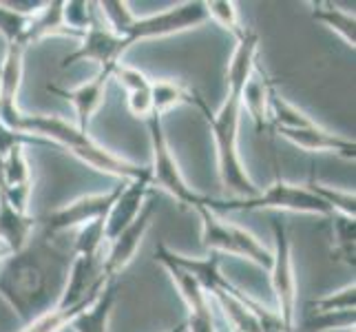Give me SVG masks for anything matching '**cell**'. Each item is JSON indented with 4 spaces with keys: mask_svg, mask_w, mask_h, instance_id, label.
Segmentation results:
<instances>
[{
    "mask_svg": "<svg viewBox=\"0 0 356 332\" xmlns=\"http://www.w3.org/2000/svg\"><path fill=\"white\" fill-rule=\"evenodd\" d=\"M127 49L129 45L124 38L115 35L100 18H95L80 38L78 49L65 56L60 67L67 69L76 63H95L100 69H113L122 63V56L127 54Z\"/></svg>",
    "mask_w": 356,
    "mask_h": 332,
    "instance_id": "10",
    "label": "cell"
},
{
    "mask_svg": "<svg viewBox=\"0 0 356 332\" xmlns=\"http://www.w3.org/2000/svg\"><path fill=\"white\" fill-rule=\"evenodd\" d=\"M151 95H153V113L164 118L166 111L179 104H191L193 89L184 87V84L175 80H153Z\"/></svg>",
    "mask_w": 356,
    "mask_h": 332,
    "instance_id": "27",
    "label": "cell"
},
{
    "mask_svg": "<svg viewBox=\"0 0 356 332\" xmlns=\"http://www.w3.org/2000/svg\"><path fill=\"white\" fill-rule=\"evenodd\" d=\"M153 260L168 270V275H170V279H173L179 297L184 299V303H186L188 315H213V297L202 288V284L197 279H195L193 275H188L184 268L175 266L173 262L164 260V257L153 255Z\"/></svg>",
    "mask_w": 356,
    "mask_h": 332,
    "instance_id": "24",
    "label": "cell"
},
{
    "mask_svg": "<svg viewBox=\"0 0 356 332\" xmlns=\"http://www.w3.org/2000/svg\"><path fill=\"white\" fill-rule=\"evenodd\" d=\"M290 144L299 146L301 151L308 153H334L343 159H354L356 157V144L350 138H343L339 133H332L316 125L312 129H281L275 131Z\"/></svg>",
    "mask_w": 356,
    "mask_h": 332,
    "instance_id": "16",
    "label": "cell"
},
{
    "mask_svg": "<svg viewBox=\"0 0 356 332\" xmlns=\"http://www.w3.org/2000/svg\"><path fill=\"white\" fill-rule=\"evenodd\" d=\"M195 213L200 215L202 221V244L206 251L217 255H232L239 260L252 262L264 270H270L273 264V251L264 246L250 230H245L237 224L222 219V215L211 211L206 206H195Z\"/></svg>",
    "mask_w": 356,
    "mask_h": 332,
    "instance_id": "5",
    "label": "cell"
},
{
    "mask_svg": "<svg viewBox=\"0 0 356 332\" xmlns=\"http://www.w3.org/2000/svg\"><path fill=\"white\" fill-rule=\"evenodd\" d=\"M24 49L20 42H11L5 49V58L0 63V122L5 127L18 131L24 113L18 106V93L24 76Z\"/></svg>",
    "mask_w": 356,
    "mask_h": 332,
    "instance_id": "13",
    "label": "cell"
},
{
    "mask_svg": "<svg viewBox=\"0 0 356 332\" xmlns=\"http://www.w3.org/2000/svg\"><path fill=\"white\" fill-rule=\"evenodd\" d=\"M27 24H29V16H22L11 7H7L5 3H0V35H3L7 45L20 42Z\"/></svg>",
    "mask_w": 356,
    "mask_h": 332,
    "instance_id": "35",
    "label": "cell"
},
{
    "mask_svg": "<svg viewBox=\"0 0 356 332\" xmlns=\"http://www.w3.org/2000/svg\"><path fill=\"white\" fill-rule=\"evenodd\" d=\"M38 219H33L29 213H20L7 200V195L0 187V242H3L9 253L14 255L22 251L33 237V228Z\"/></svg>",
    "mask_w": 356,
    "mask_h": 332,
    "instance_id": "21",
    "label": "cell"
},
{
    "mask_svg": "<svg viewBox=\"0 0 356 332\" xmlns=\"http://www.w3.org/2000/svg\"><path fill=\"white\" fill-rule=\"evenodd\" d=\"M153 255L164 257V260H168V262H173L175 266L184 268L188 275H193L195 279L200 281L202 288L208 294H211V297H213L215 292L224 290L230 284V281L222 275V270H219V255L217 253H211L208 257H188V255H181V253L170 251L164 242H159L155 246V253Z\"/></svg>",
    "mask_w": 356,
    "mask_h": 332,
    "instance_id": "17",
    "label": "cell"
},
{
    "mask_svg": "<svg viewBox=\"0 0 356 332\" xmlns=\"http://www.w3.org/2000/svg\"><path fill=\"white\" fill-rule=\"evenodd\" d=\"M118 294H120V284L118 279H111L89 306H84L80 313L73 315L67 328H71L73 332H108Z\"/></svg>",
    "mask_w": 356,
    "mask_h": 332,
    "instance_id": "19",
    "label": "cell"
},
{
    "mask_svg": "<svg viewBox=\"0 0 356 332\" xmlns=\"http://www.w3.org/2000/svg\"><path fill=\"white\" fill-rule=\"evenodd\" d=\"M151 168L146 166L144 173L133 177V180H122V189L118 193L115 202L108 208V213L104 215V237L106 244L113 237H118L122 230L129 228L138 215L142 213V208L146 200L151 198Z\"/></svg>",
    "mask_w": 356,
    "mask_h": 332,
    "instance_id": "11",
    "label": "cell"
},
{
    "mask_svg": "<svg viewBox=\"0 0 356 332\" xmlns=\"http://www.w3.org/2000/svg\"><path fill=\"white\" fill-rule=\"evenodd\" d=\"M213 299L217 301L219 310L224 313L232 332H261L259 319H257L254 313L257 299H252L250 294H245L237 286L228 284L224 290L215 292Z\"/></svg>",
    "mask_w": 356,
    "mask_h": 332,
    "instance_id": "18",
    "label": "cell"
},
{
    "mask_svg": "<svg viewBox=\"0 0 356 332\" xmlns=\"http://www.w3.org/2000/svg\"><path fill=\"white\" fill-rule=\"evenodd\" d=\"M9 255H11V253H9V248H7V246H5L3 242H0V264H3V262L7 260Z\"/></svg>",
    "mask_w": 356,
    "mask_h": 332,
    "instance_id": "40",
    "label": "cell"
},
{
    "mask_svg": "<svg viewBox=\"0 0 356 332\" xmlns=\"http://www.w3.org/2000/svg\"><path fill=\"white\" fill-rule=\"evenodd\" d=\"M206 5V16L208 20L217 22L219 27L230 31L235 38L245 31L241 27V20H239V9H237V3H232V0H213V3H204Z\"/></svg>",
    "mask_w": 356,
    "mask_h": 332,
    "instance_id": "33",
    "label": "cell"
},
{
    "mask_svg": "<svg viewBox=\"0 0 356 332\" xmlns=\"http://www.w3.org/2000/svg\"><path fill=\"white\" fill-rule=\"evenodd\" d=\"M18 131L27 135H35V138L47 140L54 146H60V149L69 151L73 157H78L80 162L95 168L97 173L113 175L120 182L138 177L146 168V166L131 162L127 157L111 153L108 149H104V146L97 144L89 133L80 131L76 125H71V122L58 116H24L20 120Z\"/></svg>",
    "mask_w": 356,
    "mask_h": 332,
    "instance_id": "2",
    "label": "cell"
},
{
    "mask_svg": "<svg viewBox=\"0 0 356 332\" xmlns=\"http://www.w3.org/2000/svg\"><path fill=\"white\" fill-rule=\"evenodd\" d=\"M113 69H100L91 80L78 84L76 89H60V87H51V84L47 87L49 93H56L58 97H65L67 102L73 104V109H76V118H78L76 127L84 133H89L91 118L104 104L108 80L113 76Z\"/></svg>",
    "mask_w": 356,
    "mask_h": 332,
    "instance_id": "15",
    "label": "cell"
},
{
    "mask_svg": "<svg viewBox=\"0 0 356 332\" xmlns=\"http://www.w3.org/2000/svg\"><path fill=\"white\" fill-rule=\"evenodd\" d=\"M120 189H122V182L106 193L84 195V198H78L65 206L56 208L51 213H47L44 217L38 219L42 226V232L49 237H58V235H65L69 230L93 224L97 219H104L108 208H111V204L115 202Z\"/></svg>",
    "mask_w": 356,
    "mask_h": 332,
    "instance_id": "9",
    "label": "cell"
},
{
    "mask_svg": "<svg viewBox=\"0 0 356 332\" xmlns=\"http://www.w3.org/2000/svg\"><path fill=\"white\" fill-rule=\"evenodd\" d=\"M356 324V313H308V319L294 332H330V330H352Z\"/></svg>",
    "mask_w": 356,
    "mask_h": 332,
    "instance_id": "31",
    "label": "cell"
},
{
    "mask_svg": "<svg viewBox=\"0 0 356 332\" xmlns=\"http://www.w3.org/2000/svg\"><path fill=\"white\" fill-rule=\"evenodd\" d=\"M91 301H84V303H78V306H69V308H60V306H56L54 310H49L42 317L33 319V322H29V324H24L18 332H63L73 319V315L80 313L84 306H89Z\"/></svg>",
    "mask_w": 356,
    "mask_h": 332,
    "instance_id": "30",
    "label": "cell"
},
{
    "mask_svg": "<svg viewBox=\"0 0 356 332\" xmlns=\"http://www.w3.org/2000/svg\"><path fill=\"white\" fill-rule=\"evenodd\" d=\"M111 80H118V82H120V87H124L127 93H131V91H140V89H149L151 84H153V80H151L149 76H146V73H144L142 69L131 67V65H127V63L115 65Z\"/></svg>",
    "mask_w": 356,
    "mask_h": 332,
    "instance_id": "36",
    "label": "cell"
},
{
    "mask_svg": "<svg viewBox=\"0 0 356 332\" xmlns=\"http://www.w3.org/2000/svg\"><path fill=\"white\" fill-rule=\"evenodd\" d=\"M97 14L102 16V22L111 29L115 35L124 38L127 31L131 29V24L135 22V16L131 5L127 0H104V3H95Z\"/></svg>",
    "mask_w": 356,
    "mask_h": 332,
    "instance_id": "29",
    "label": "cell"
},
{
    "mask_svg": "<svg viewBox=\"0 0 356 332\" xmlns=\"http://www.w3.org/2000/svg\"><path fill=\"white\" fill-rule=\"evenodd\" d=\"M356 308V286L354 281L337 292L323 294L308 303V313H348Z\"/></svg>",
    "mask_w": 356,
    "mask_h": 332,
    "instance_id": "32",
    "label": "cell"
},
{
    "mask_svg": "<svg viewBox=\"0 0 356 332\" xmlns=\"http://www.w3.org/2000/svg\"><path fill=\"white\" fill-rule=\"evenodd\" d=\"M273 235H275V251H273V264H270V284H273L275 301H277V315L286 324L290 332L297 330V273H294V260H292V242L288 235L286 221L273 217Z\"/></svg>",
    "mask_w": 356,
    "mask_h": 332,
    "instance_id": "7",
    "label": "cell"
},
{
    "mask_svg": "<svg viewBox=\"0 0 356 332\" xmlns=\"http://www.w3.org/2000/svg\"><path fill=\"white\" fill-rule=\"evenodd\" d=\"M0 187H3L7 200L14 204L16 211L29 213L33 175L27 153H24V144L14 146L0 157Z\"/></svg>",
    "mask_w": 356,
    "mask_h": 332,
    "instance_id": "14",
    "label": "cell"
},
{
    "mask_svg": "<svg viewBox=\"0 0 356 332\" xmlns=\"http://www.w3.org/2000/svg\"><path fill=\"white\" fill-rule=\"evenodd\" d=\"M257 56H259V33L252 29H245L239 38L235 54L230 58V65L226 71L228 78V93L241 95L245 84L257 71Z\"/></svg>",
    "mask_w": 356,
    "mask_h": 332,
    "instance_id": "20",
    "label": "cell"
},
{
    "mask_svg": "<svg viewBox=\"0 0 356 332\" xmlns=\"http://www.w3.org/2000/svg\"><path fill=\"white\" fill-rule=\"evenodd\" d=\"M191 104H197L211 127L215 151H217V171L222 187L235 195V200L254 198L259 189L254 187L248 171H245L239 155V125H241V95L228 93L219 111H211L204 95L193 91Z\"/></svg>",
    "mask_w": 356,
    "mask_h": 332,
    "instance_id": "3",
    "label": "cell"
},
{
    "mask_svg": "<svg viewBox=\"0 0 356 332\" xmlns=\"http://www.w3.org/2000/svg\"><path fill=\"white\" fill-rule=\"evenodd\" d=\"M166 332H186V324L181 322V324H177L175 328H170V330H166Z\"/></svg>",
    "mask_w": 356,
    "mask_h": 332,
    "instance_id": "41",
    "label": "cell"
},
{
    "mask_svg": "<svg viewBox=\"0 0 356 332\" xmlns=\"http://www.w3.org/2000/svg\"><path fill=\"white\" fill-rule=\"evenodd\" d=\"M49 35H69V38H82L76 31H71L67 24H65V18H63V3L60 0H54V3H44V7L38 11L35 16L29 18V24L27 29H24L22 38H20V45L24 49H29L31 45L40 42Z\"/></svg>",
    "mask_w": 356,
    "mask_h": 332,
    "instance_id": "23",
    "label": "cell"
},
{
    "mask_svg": "<svg viewBox=\"0 0 356 332\" xmlns=\"http://www.w3.org/2000/svg\"><path fill=\"white\" fill-rule=\"evenodd\" d=\"M73 251H65L56 237H31L22 251L0 264V297L29 324L54 310L65 290Z\"/></svg>",
    "mask_w": 356,
    "mask_h": 332,
    "instance_id": "1",
    "label": "cell"
},
{
    "mask_svg": "<svg viewBox=\"0 0 356 332\" xmlns=\"http://www.w3.org/2000/svg\"><path fill=\"white\" fill-rule=\"evenodd\" d=\"M206 208L215 213H228V211H290V213H308L318 217H332V211L312 195L305 184H292L281 177L277 171L275 182L266 191H259L254 198L243 200H215L206 198Z\"/></svg>",
    "mask_w": 356,
    "mask_h": 332,
    "instance_id": "4",
    "label": "cell"
},
{
    "mask_svg": "<svg viewBox=\"0 0 356 332\" xmlns=\"http://www.w3.org/2000/svg\"><path fill=\"white\" fill-rule=\"evenodd\" d=\"M208 20L206 16V5L204 3H181L170 9L157 11L151 16L135 18L131 29L127 31L124 40L129 47L144 42V40H155V38H166V35L181 33L188 29H197Z\"/></svg>",
    "mask_w": 356,
    "mask_h": 332,
    "instance_id": "8",
    "label": "cell"
},
{
    "mask_svg": "<svg viewBox=\"0 0 356 332\" xmlns=\"http://www.w3.org/2000/svg\"><path fill=\"white\" fill-rule=\"evenodd\" d=\"M184 324H186V332H217L213 315H188Z\"/></svg>",
    "mask_w": 356,
    "mask_h": 332,
    "instance_id": "39",
    "label": "cell"
},
{
    "mask_svg": "<svg viewBox=\"0 0 356 332\" xmlns=\"http://www.w3.org/2000/svg\"><path fill=\"white\" fill-rule=\"evenodd\" d=\"M332 260L354 268L356 264V217L332 213Z\"/></svg>",
    "mask_w": 356,
    "mask_h": 332,
    "instance_id": "26",
    "label": "cell"
},
{
    "mask_svg": "<svg viewBox=\"0 0 356 332\" xmlns=\"http://www.w3.org/2000/svg\"><path fill=\"white\" fill-rule=\"evenodd\" d=\"M275 91V82L257 67L252 78L241 93V111L250 116L259 133L270 131V95Z\"/></svg>",
    "mask_w": 356,
    "mask_h": 332,
    "instance_id": "22",
    "label": "cell"
},
{
    "mask_svg": "<svg viewBox=\"0 0 356 332\" xmlns=\"http://www.w3.org/2000/svg\"><path fill=\"white\" fill-rule=\"evenodd\" d=\"M63 18L71 31L84 35V31H87L93 24V20L97 18L95 3H84V0H69V3H63Z\"/></svg>",
    "mask_w": 356,
    "mask_h": 332,
    "instance_id": "34",
    "label": "cell"
},
{
    "mask_svg": "<svg viewBox=\"0 0 356 332\" xmlns=\"http://www.w3.org/2000/svg\"><path fill=\"white\" fill-rule=\"evenodd\" d=\"M146 127H149V138H151V182L153 187L166 191L170 198H175L181 206H206L208 195H202L197 191H193L186 180L181 175L179 162L170 149L168 138L164 133V120L162 116H151L146 120Z\"/></svg>",
    "mask_w": 356,
    "mask_h": 332,
    "instance_id": "6",
    "label": "cell"
},
{
    "mask_svg": "<svg viewBox=\"0 0 356 332\" xmlns=\"http://www.w3.org/2000/svg\"><path fill=\"white\" fill-rule=\"evenodd\" d=\"M155 215V202L149 198L142 208V213L138 219L133 221L129 228H124L118 237L108 242V251L104 253V262H102V273L106 279H118V275L124 270L131 262L135 253L140 251V244L146 237V232L151 228V221Z\"/></svg>",
    "mask_w": 356,
    "mask_h": 332,
    "instance_id": "12",
    "label": "cell"
},
{
    "mask_svg": "<svg viewBox=\"0 0 356 332\" xmlns=\"http://www.w3.org/2000/svg\"><path fill=\"white\" fill-rule=\"evenodd\" d=\"M153 87V84H151ZM151 87L149 89H140V91H131L127 93V104L129 111L140 120H149L153 116V95H151Z\"/></svg>",
    "mask_w": 356,
    "mask_h": 332,
    "instance_id": "38",
    "label": "cell"
},
{
    "mask_svg": "<svg viewBox=\"0 0 356 332\" xmlns=\"http://www.w3.org/2000/svg\"><path fill=\"white\" fill-rule=\"evenodd\" d=\"M18 144H42V146H54V144H49L47 140H40V138H35V135H27V133H20V131H14V129H9L5 127L3 122H0V157H3L9 149H14V146Z\"/></svg>",
    "mask_w": 356,
    "mask_h": 332,
    "instance_id": "37",
    "label": "cell"
},
{
    "mask_svg": "<svg viewBox=\"0 0 356 332\" xmlns=\"http://www.w3.org/2000/svg\"><path fill=\"white\" fill-rule=\"evenodd\" d=\"M310 7H312V18L316 22L325 24L330 31H334L337 35H341L343 42L354 49V45H356L354 11L341 9L334 3H327V0H316V3H310Z\"/></svg>",
    "mask_w": 356,
    "mask_h": 332,
    "instance_id": "25",
    "label": "cell"
},
{
    "mask_svg": "<svg viewBox=\"0 0 356 332\" xmlns=\"http://www.w3.org/2000/svg\"><path fill=\"white\" fill-rule=\"evenodd\" d=\"M305 189H308L312 195H316V198L321 200L332 213L356 217V195H354V191H341V189L325 187V184H321L314 175H310Z\"/></svg>",
    "mask_w": 356,
    "mask_h": 332,
    "instance_id": "28",
    "label": "cell"
}]
</instances>
